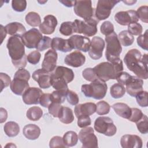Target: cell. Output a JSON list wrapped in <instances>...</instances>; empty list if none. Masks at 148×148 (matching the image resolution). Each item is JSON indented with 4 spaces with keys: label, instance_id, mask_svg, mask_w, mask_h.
<instances>
[{
    "label": "cell",
    "instance_id": "1",
    "mask_svg": "<svg viewBox=\"0 0 148 148\" xmlns=\"http://www.w3.org/2000/svg\"><path fill=\"white\" fill-rule=\"evenodd\" d=\"M147 60V54L142 56L140 51L136 49L130 50L124 57L127 68L141 79L148 78Z\"/></svg>",
    "mask_w": 148,
    "mask_h": 148
},
{
    "label": "cell",
    "instance_id": "2",
    "mask_svg": "<svg viewBox=\"0 0 148 148\" xmlns=\"http://www.w3.org/2000/svg\"><path fill=\"white\" fill-rule=\"evenodd\" d=\"M21 37L12 36L7 42L6 47L13 65L17 68H24L27 65V55Z\"/></svg>",
    "mask_w": 148,
    "mask_h": 148
},
{
    "label": "cell",
    "instance_id": "3",
    "mask_svg": "<svg viewBox=\"0 0 148 148\" xmlns=\"http://www.w3.org/2000/svg\"><path fill=\"white\" fill-rule=\"evenodd\" d=\"M93 69L97 78L105 82L110 79H116L118 75L123 71V64L119 58L111 62H101Z\"/></svg>",
    "mask_w": 148,
    "mask_h": 148
},
{
    "label": "cell",
    "instance_id": "4",
    "mask_svg": "<svg viewBox=\"0 0 148 148\" xmlns=\"http://www.w3.org/2000/svg\"><path fill=\"white\" fill-rule=\"evenodd\" d=\"M30 79L29 72L24 68H19L14 75L10 87L12 92L17 95H23L29 87L28 80Z\"/></svg>",
    "mask_w": 148,
    "mask_h": 148
},
{
    "label": "cell",
    "instance_id": "5",
    "mask_svg": "<svg viewBox=\"0 0 148 148\" xmlns=\"http://www.w3.org/2000/svg\"><path fill=\"white\" fill-rule=\"evenodd\" d=\"M108 90V86L105 82L98 79L94 80L88 84H83L81 91L84 95L88 98H92L95 99L103 98Z\"/></svg>",
    "mask_w": 148,
    "mask_h": 148
},
{
    "label": "cell",
    "instance_id": "6",
    "mask_svg": "<svg viewBox=\"0 0 148 148\" xmlns=\"http://www.w3.org/2000/svg\"><path fill=\"white\" fill-rule=\"evenodd\" d=\"M105 40L106 42L105 51L106 60L111 62L119 58V56L122 51V47L116 33L113 32L110 35L106 36Z\"/></svg>",
    "mask_w": 148,
    "mask_h": 148
},
{
    "label": "cell",
    "instance_id": "7",
    "mask_svg": "<svg viewBox=\"0 0 148 148\" xmlns=\"http://www.w3.org/2000/svg\"><path fill=\"white\" fill-rule=\"evenodd\" d=\"M99 21L96 18H92L86 21L76 19L73 21L74 32L83 34L87 36H92L98 31L97 25Z\"/></svg>",
    "mask_w": 148,
    "mask_h": 148
},
{
    "label": "cell",
    "instance_id": "8",
    "mask_svg": "<svg viewBox=\"0 0 148 148\" xmlns=\"http://www.w3.org/2000/svg\"><path fill=\"white\" fill-rule=\"evenodd\" d=\"M94 127L97 132L108 136H112L117 132V128L113 120L106 116L97 117L95 120Z\"/></svg>",
    "mask_w": 148,
    "mask_h": 148
},
{
    "label": "cell",
    "instance_id": "9",
    "mask_svg": "<svg viewBox=\"0 0 148 148\" xmlns=\"http://www.w3.org/2000/svg\"><path fill=\"white\" fill-rule=\"evenodd\" d=\"M78 138L82 143L83 148H97L98 139L94 134V130L91 127L82 128L79 133Z\"/></svg>",
    "mask_w": 148,
    "mask_h": 148
},
{
    "label": "cell",
    "instance_id": "10",
    "mask_svg": "<svg viewBox=\"0 0 148 148\" xmlns=\"http://www.w3.org/2000/svg\"><path fill=\"white\" fill-rule=\"evenodd\" d=\"M120 2V1L115 0H99L95 10V18L98 21L108 18L113 8Z\"/></svg>",
    "mask_w": 148,
    "mask_h": 148
},
{
    "label": "cell",
    "instance_id": "11",
    "mask_svg": "<svg viewBox=\"0 0 148 148\" xmlns=\"http://www.w3.org/2000/svg\"><path fill=\"white\" fill-rule=\"evenodd\" d=\"M74 12L77 16L83 18L84 21L94 17V9L92 7L91 1H75Z\"/></svg>",
    "mask_w": 148,
    "mask_h": 148
},
{
    "label": "cell",
    "instance_id": "12",
    "mask_svg": "<svg viewBox=\"0 0 148 148\" xmlns=\"http://www.w3.org/2000/svg\"><path fill=\"white\" fill-rule=\"evenodd\" d=\"M43 38L42 33L36 28H32L26 31L21 37L24 45L28 49H34Z\"/></svg>",
    "mask_w": 148,
    "mask_h": 148
},
{
    "label": "cell",
    "instance_id": "13",
    "mask_svg": "<svg viewBox=\"0 0 148 148\" xmlns=\"http://www.w3.org/2000/svg\"><path fill=\"white\" fill-rule=\"evenodd\" d=\"M75 77L73 71L65 66H58L51 72V79H56L66 82L67 84L71 82Z\"/></svg>",
    "mask_w": 148,
    "mask_h": 148
},
{
    "label": "cell",
    "instance_id": "14",
    "mask_svg": "<svg viewBox=\"0 0 148 148\" xmlns=\"http://www.w3.org/2000/svg\"><path fill=\"white\" fill-rule=\"evenodd\" d=\"M115 21L121 25H129L134 23H138L139 20L136 11L130 10L117 12L114 15Z\"/></svg>",
    "mask_w": 148,
    "mask_h": 148
},
{
    "label": "cell",
    "instance_id": "15",
    "mask_svg": "<svg viewBox=\"0 0 148 148\" xmlns=\"http://www.w3.org/2000/svg\"><path fill=\"white\" fill-rule=\"evenodd\" d=\"M105 41L99 36L93 37L88 50L89 56L93 60H98L102 56L105 47Z\"/></svg>",
    "mask_w": 148,
    "mask_h": 148
},
{
    "label": "cell",
    "instance_id": "16",
    "mask_svg": "<svg viewBox=\"0 0 148 148\" xmlns=\"http://www.w3.org/2000/svg\"><path fill=\"white\" fill-rule=\"evenodd\" d=\"M73 49H77L80 51L87 52L88 51L91 41L86 36L74 35L68 39Z\"/></svg>",
    "mask_w": 148,
    "mask_h": 148
},
{
    "label": "cell",
    "instance_id": "17",
    "mask_svg": "<svg viewBox=\"0 0 148 148\" xmlns=\"http://www.w3.org/2000/svg\"><path fill=\"white\" fill-rule=\"evenodd\" d=\"M143 81L136 76H131L125 83V90L131 97H135L140 91L143 90Z\"/></svg>",
    "mask_w": 148,
    "mask_h": 148
},
{
    "label": "cell",
    "instance_id": "18",
    "mask_svg": "<svg viewBox=\"0 0 148 148\" xmlns=\"http://www.w3.org/2000/svg\"><path fill=\"white\" fill-rule=\"evenodd\" d=\"M32 79L36 81L40 88H48L51 85L50 83L51 73L43 69H38L32 73Z\"/></svg>",
    "mask_w": 148,
    "mask_h": 148
},
{
    "label": "cell",
    "instance_id": "19",
    "mask_svg": "<svg viewBox=\"0 0 148 148\" xmlns=\"http://www.w3.org/2000/svg\"><path fill=\"white\" fill-rule=\"evenodd\" d=\"M43 94V91L39 88L29 87L22 95L23 101L27 105L38 104Z\"/></svg>",
    "mask_w": 148,
    "mask_h": 148
},
{
    "label": "cell",
    "instance_id": "20",
    "mask_svg": "<svg viewBox=\"0 0 148 148\" xmlns=\"http://www.w3.org/2000/svg\"><path fill=\"white\" fill-rule=\"evenodd\" d=\"M57 58L58 54L56 51L52 49L49 50L45 54L44 59L42 63V69L49 72H53L57 67Z\"/></svg>",
    "mask_w": 148,
    "mask_h": 148
},
{
    "label": "cell",
    "instance_id": "21",
    "mask_svg": "<svg viewBox=\"0 0 148 148\" xmlns=\"http://www.w3.org/2000/svg\"><path fill=\"white\" fill-rule=\"evenodd\" d=\"M120 145L123 148H141L143 142L138 135L125 134L121 138Z\"/></svg>",
    "mask_w": 148,
    "mask_h": 148
},
{
    "label": "cell",
    "instance_id": "22",
    "mask_svg": "<svg viewBox=\"0 0 148 148\" xmlns=\"http://www.w3.org/2000/svg\"><path fill=\"white\" fill-rule=\"evenodd\" d=\"M58 24L57 18L51 14H48L44 17L43 21L39 25V30L42 34L50 35L53 34Z\"/></svg>",
    "mask_w": 148,
    "mask_h": 148
},
{
    "label": "cell",
    "instance_id": "23",
    "mask_svg": "<svg viewBox=\"0 0 148 148\" xmlns=\"http://www.w3.org/2000/svg\"><path fill=\"white\" fill-rule=\"evenodd\" d=\"M86 61V57L79 51H74L66 56L64 62L72 67L78 68L82 66Z\"/></svg>",
    "mask_w": 148,
    "mask_h": 148
},
{
    "label": "cell",
    "instance_id": "24",
    "mask_svg": "<svg viewBox=\"0 0 148 148\" xmlns=\"http://www.w3.org/2000/svg\"><path fill=\"white\" fill-rule=\"evenodd\" d=\"M96 112V104L93 102H86L77 104L74 109L76 117L80 116H90Z\"/></svg>",
    "mask_w": 148,
    "mask_h": 148
},
{
    "label": "cell",
    "instance_id": "25",
    "mask_svg": "<svg viewBox=\"0 0 148 148\" xmlns=\"http://www.w3.org/2000/svg\"><path fill=\"white\" fill-rule=\"evenodd\" d=\"M51 47L55 51H60L66 53L71 51L73 48L68 39L56 37L52 39Z\"/></svg>",
    "mask_w": 148,
    "mask_h": 148
},
{
    "label": "cell",
    "instance_id": "26",
    "mask_svg": "<svg viewBox=\"0 0 148 148\" xmlns=\"http://www.w3.org/2000/svg\"><path fill=\"white\" fill-rule=\"evenodd\" d=\"M7 34L12 36L21 37L26 32L25 27L20 23L12 22L8 24L5 27Z\"/></svg>",
    "mask_w": 148,
    "mask_h": 148
},
{
    "label": "cell",
    "instance_id": "27",
    "mask_svg": "<svg viewBox=\"0 0 148 148\" xmlns=\"http://www.w3.org/2000/svg\"><path fill=\"white\" fill-rule=\"evenodd\" d=\"M23 134L27 139L29 140H35L40 136V129L37 125L29 124L24 127Z\"/></svg>",
    "mask_w": 148,
    "mask_h": 148
},
{
    "label": "cell",
    "instance_id": "28",
    "mask_svg": "<svg viewBox=\"0 0 148 148\" xmlns=\"http://www.w3.org/2000/svg\"><path fill=\"white\" fill-rule=\"evenodd\" d=\"M112 108L114 112L120 117L128 119L131 114V108L125 103L118 102L113 104Z\"/></svg>",
    "mask_w": 148,
    "mask_h": 148
},
{
    "label": "cell",
    "instance_id": "29",
    "mask_svg": "<svg viewBox=\"0 0 148 148\" xmlns=\"http://www.w3.org/2000/svg\"><path fill=\"white\" fill-rule=\"evenodd\" d=\"M58 117L61 123L66 124H70L74 120V115L72 110L66 106H61L58 113Z\"/></svg>",
    "mask_w": 148,
    "mask_h": 148
},
{
    "label": "cell",
    "instance_id": "30",
    "mask_svg": "<svg viewBox=\"0 0 148 148\" xmlns=\"http://www.w3.org/2000/svg\"><path fill=\"white\" fill-rule=\"evenodd\" d=\"M3 130L8 136L14 137L20 132V127L14 121H8L4 125Z\"/></svg>",
    "mask_w": 148,
    "mask_h": 148
},
{
    "label": "cell",
    "instance_id": "31",
    "mask_svg": "<svg viewBox=\"0 0 148 148\" xmlns=\"http://www.w3.org/2000/svg\"><path fill=\"white\" fill-rule=\"evenodd\" d=\"M78 135L73 131H67L62 137L63 142L66 147H72L75 146L78 141Z\"/></svg>",
    "mask_w": 148,
    "mask_h": 148
},
{
    "label": "cell",
    "instance_id": "32",
    "mask_svg": "<svg viewBox=\"0 0 148 148\" xmlns=\"http://www.w3.org/2000/svg\"><path fill=\"white\" fill-rule=\"evenodd\" d=\"M43 116V110L38 106H32L29 108L26 113L27 117L31 121H38Z\"/></svg>",
    "mask_w": 148,
    "mask_h": 148
},
{
    "label": "cell",
    "instance_id": "33",
    "mask_svg": "<svg viewBox=\"0 0 148 148\" xmlns=\"http://www.w3.org/2000/svg\"><path fill=\"white\" fill-rule=\"evenodd\" d=\"M118 38L120 44L125 47L131 46L134 41V37L127 30L121 31L118 35Z\"/></svg>",
    "mask_w": 148,
    "mask_h": 148
},
{
    "label": "cell",
    "instance_id": "34",
    "mask_svg": "<svg viewBox=\"0 0 148 148\" xmlns=\"http://www.w3.org/2000/svg\"><path fill=\"white\" fill-rule=\"evenodd\" d=\"M125 91L126 90L124 86L119 83L113 84L110 88V95L115 99L120 98L123 97Z\"/></svg>",
    "mask_w": 148,
    "mask_h": 148
},
{
    "label": "cell",
    "instance_id": "35",
    "mask_svg": "<svg viewBox=\"0 0 148 148\" xmlns=\"http://www.w3.org/2000/svg\"><path fill=\"white\" fill-rule=\"evenodd\" d=\"M26 23L31 27L39 26L41 24V18L39 14L35 12H30L25 17Z\"/></svg>",
    "mask_w": 148,
    "mask_h": 148
},
{
    "label": "cell",
    "instance_id": "36",
    "mask_svg": "<svg viewBox=\"0 0 148 148\" xmlns=\"http://www.w3.org/2000/svg\"><path fill=\"white\" fill-rule=\"evenodd\" d=\"M59 31L61 34L65 36H69L72 35L74 32L73 22H63L60 25Z\"/></svg>",
    "mask_w": 148,
    "mask_h": 148
},
{
    "label": "cell",
    "instance_id": "37",
    "mask_svg": "<svg viewBox=\"0 0 148 148\" xmlns=\"http://www.w3.org/2000/svg\"><path fill=\"white\" fill-rule=\"evenodd\" d=\"M110 105L105 101H101L96 104V113L99 115H105L109 113Z\"/></svg>",
    "mask_w": 148,
    "mask_h": 148
},
{
    "label": "cell",
    "instance_id": "38",
    "mask_svg": "<svg viewBox=\"0 0 148 148\" xmlns=\"http://www.w3.org/2000/svg\"><path fill=\"white\" fill-rule=\"evenodd\" d=\"M136 123L138 130L142 134H146L148 132V118L145 114Z\"/></svg>",
    "mask_w": 148,
    "mask_h": 148
},
{
    "label": "cell",
    "instance_id": "39",
    "mask_svg": "<svg viewBox=\"0 0 148 148\" xmlns=\"http://www.w3.org/2000/svg\"><path fill=\"white\" fill-rule=\"evenodd\" d=\"M66 93L67 92L59 90L53 91V92L51 94V101L59 103L60 104L62 103L65 99Z\"/></svg>",
    "mask_w": 148,
    "mask_h": 148
},
{
    "label": "cell",
    "instance_id": "40",
    "mask_svg": "<svg viewBox=\"0 0 148 148\" xmlns=\"http://www.w3.org/2000/svg\"><path fill=\"white\" fill-rule=\"evenodd\" d=\"M147 92L146 91H141L138 92L135 97L137 103L141 107H147L148 106L147 101Z\"/></svg>",
    "mask_w": 148,
    "mask_h": 148
},
{
    "label": "cell",
    "instance_id": "41",
    "mask_svg": "<svg viewBox=\"0 0 148 148\" xmlns=\"http://www.w3.org/2000/svg\"><path fill=\"white\" fill-rule=\"evenodd\" d=\"M51 40L52 39L50 37L43 36L37 46V50L42 51L51 47Z\"/></svg>",
    "mask_w": 148,
    "mask_h": 148
},
{
    "label": "cell",
    "instance_id": "42",
    "mask_svg": "<svg viewBox=\"0 0 148 148\" xmlns=\"http://www.w3.org/2000/svg\"><path fill=\"white\" fill-rule=\"evenodd\" d=\"M100 31L105 36L110 35L114 32L113 24L109 21H104L100 27Z\"/></svg>",
    "mask_w": 148,
    "mask_h": 148
},
{
    "label": "cell",
    "instance_id": "43",
    "mask_svg": "<svg viewBox=\"0 0 148 148\" xmlns=\"http://www.w3.org/2000/svg\"><path fill=\"white\" fill-rule=\"evenodd\" d=\"M128 31L132 35H140L142 33V26L138 23H134L128 25Z\"/></svg>",
    "mask_w": 148,
    "mask_h": 148
},
{
    "label": "cell",
    "instance_id": "44",
    "mask_svg": "<svg viewBox=\"0 0 148 148\" xmlns=\"http://www.w3.org/2000/svg\"><path fill=\"white\" fill-rule=\"evenodd\" d=\"M12 6L14 10L22 12L27 8V1L25 0H13L12 1Z\"/></svg>",
    "mask_w": 148,
    "mask_h": 148
},
{
    "label": "cell",
    "instance_id": "45",
    "mask_svg": "<svg viewBox=\"0 0 148 148\" xmlns=\"http://www.w3.org/2000/svg\"><path fill=\"white\" fill-rule=\"evenodd\" d=\"M138 18L145 23H148V7L147 6H142L136 11Z\"/></svg>",
    "mask_w": 148,
    "mask_h": 148
},
{
    "label": "cell",
    "instance_id": "46",
    "mask_svg": "<svg viewBox=\"0 0 148 148\" xmlns=\"http://www.w3.org/2000/svg\"><path fill=\"white\" fill-rule=\"evenodd\" d=\"M82 76L86 80L91 82L98 79L94 69L91 68H87L84 69L82 72Z\"/></svg>",
    "mask_w": 148,
    "mask_h": 148
},
{
    "label": "cell",
    "instance_id": "47",
    "mask_svg": "<svg viewBox=\"0 0 148 148\" xmlns=\"http://www.w3.org/2000/svg\"><path fill=\"white\" fill-rule=\"evenodd\" d=\"M148 31L146 30L143 35H140L137 38V43L142 49L147 50H148Z\"/></svg>",
    "mask_w": 148,
    "mask_h": 148
},
{
    "label": "cell",
    "instance_id": "48",
    "mask_svg": "<svg viewBox=\"0 0 148 148\" xmlns=\"http://www.w3.org/2000/svg\"><path fill=\"white\" fill-rule=\"evenodd\" d=\"M40 57L41 54L40 52L38 50H35L31 52L27 55V60L29 63L32 65H35L39 62Z\"/></svg>",
    "mask_w": 148,
    "mask_h": 148
},
{
    "label": "cell",
    "instance_id": "49",
    "mask_svg": "<svg viewBox=\"0 0 148 148\" xmlns=\"http://www.w3.org/2000/svg\"><path fill=\"white\" fill-rule=\"evenodd\" d=\"M143 113H142L141 110L136 108H132L131 114L128 120L131 122L136 123L143 117Z\"/></svg>",
    "mask_w": 148,
    "mask_h": 148
},
{
    "label": "cell",
    "instance_id": "50",
    "mask_svg": "<svg viewBox=\"0 0 148 148\" xmlns=\"http://www.w3.org/2000/svg\"><path fill=\"white\" fill-rule=\"evenodd\" d=\"M66 98L68 103L72 105H76L79 103V97L77 94L72 90H68L66 95Z\"/></svg>",
    "mask_w": 148,
    "mask_h": 148
},
{
    "label": "cell",
    "instance_id": "51",
    "mask_svg": "<svg viewBox=\"0 0 148 148\" xmlns=\"http://www.w3.org/2000/svg\"><path fill=\"white\" fill-rule=\"evenodd\" d=\"M50 147H65L66 146L64 145L62 138L59 136H53L49 142Z\"/></svg>",
    "mask_w": 148,
    "mask_h": 148
},
{
    "label": "cell",
    "instance_id": "52",
    "mask_svg": "<svg viewBox=\"0 0 148 148\" xmlns=\"http://www.w3.org/2000/svg\"><path fill=\"white\" fill-rule=\"evenodd\" d=\"M61 106L60 103L52 102L48 107L49 113L54 117H58V113Z\"/></svg>",
    "mask_w": 148,
    "mask_h": 148
},
{
    "label": "cell",
    "instance_id": "53",
    "mask_svg": "<svg viewBox=\"0 0 148 148\" xmlns=\"http://www.w3.org/2000/svg\"><path fill=\"white\" fill-rule=\"evenodd\" d=\"M91 123V119L88 116H80L77 117V126L80 128H84L90 125Z\"/></svg>",
    "mask_w": 148,
    "mask_h": 148
},
{
    "label": "cell",
    "instance_id": "54",
    "mask_svg": "<svg viewBox=\"0 0 148 148\" xmlns=\"http://www.w3.org/2000/svg\"><path fill=\"white\" fill-rule=\"evenodd\" d=\"M51 102V94L49 93L43 94L39 99V104L44 108H48Z\"/></svg>",
    "mask_w": 148,
    "mask_h": 148
},
{
    "label": "cell",
    "instance_id": "55",
    "mask_svg": "<svg viewBox=\"0 0 148 148\" xmlns=\"http://www.w3.org/2000/svg\"><path fill=\"white\" fill-rule=\"evenodd\" d=\"M0 80H1V91L3 90L4 88L8 87L11 83L10 77L9 75L5 73H0Z\"/></svg>",
    "mask_w": 148,
    "mask_h": 148
},
{
    "label": "cell",
    "instance_id": "56",
    "mask_svg": "<svg viewBox=\"0 0 148 148\" xmlns=\"http://www.w3.org/2000/svg\"><path fill=\"white\" fill-rule=\"evenodd\" d=\"M131 75L126 72H121L117 77L116 80L119 83L124 86L128 79L131 77Z\"/></svg>",
    "mask_w": 148,
    "mask_h": 148
},
{
    "label": "cell",
    "instance_id": "57",
    "mask_svg": "<svg viewBox=\"0 0 148 148\" xmlns=\"http://www.w3.org/2000/svg\"><path fill=\"white\" fill-rule=\"evenodd\" d=\"M0 113H1V116H0V123H4L8 117V113L7 111L5 109L3 108H1L0 109Z\"/></svg>",
    "mask_w": 148,
    "mask_h": 148
},
{
    "label": "cell",
    "instance_id": "58",
    "mask_svg": "<svg viewBox=\"0 0 148 148\" xmlns=\"http://www.w3.org/2000/svg\"><path fill=\"white\" fill-rule=\"evenodd\" d=\"M59 2L60 3H62L64 6H65L66 7L71 8L72 6H74L75 1H67V0H65V1H59Z\"/></svg>",
    "mask_w": 148,
    "mask_h": 148
},
{
    "label": "cell",
    "instance_id": "59",
    "mask_svg": "<svg viewBox=\"0 0 148 148\" xmlns=\"http://www.w3.org/2000/svg\"><path fill=\"white\" fill-rule=\"evenodd\" d=\"M1 36L2 38V39L1 40V43H2L3 40V39L5 38L6 36V31L5 29V28L2 25H1Z\"/></svg>",
    "mask_w": 148,
    "mask_h": 148
},
{
    "label": "cell",
    "instance_id": "60",
    "mask_svg": "<svg viewBox=\"0 0 148 148\" xmlns=\"http://www.w3.org/2000/svg\"><path fill=\"white\" fill-rule=\"evenodd\" d=\"M123 2L127 5H132L136 2V1H123Z\"/></svg>",
    "mask_w": 148,
    "mask_h": 148
},
{
    "label": "cell",
    "instance_id": "61",
    "mask_svg": "<svg viewBox=\"0 0 148 148\" xmlns=\"http://www.w3.org/2000/svg\"><path fill=\"white\" fill-rule=\"evenodd\" d=\"M16 147V146L14 145V144H13L12 143H9L5 146V147Z\"/></svg>",
    "mask_w": 148,
    "mask_h": 148
},
{
    "label": "cell",
    "instance_id": "62",
    "mask_svg": "<svg viewBox=\"0 0 148 148\" xmlns=\"http://www.w3.org/2000/svg\"><path fill=\"white\" fill-rule=\"evenodd\" d=\"M38 2L39 3H41V4H43V3H46V2H47V1H38Z\"/></svg>",
    "mask_w": 148,
    "mask_h": 148
}]
</instances>
